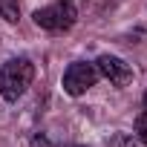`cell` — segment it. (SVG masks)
I'll list each match as a JSON object with an SVG mask.
<instances>
[{
	"instance_id": "6da1fadb",
	"label": "cell",
	"mask_w": 147,
	"mask_h": 147,
	"mask_svg": "<svg viewBox=\"0 0 147 147\" xmlns=\"http://www.w3.org/2000/svg\"><path fill=\"white\" fill-rule=\"evenodd\" d=\"M35 78V66L29 58H12L0 66V95L6 101H18Z\"/></svg>"
},
{
	"instance_id": "7a4b0ae2",
	"label": "cell",
	"mask_w": 147,
	"mask_h": 147,
	"mask_svg": "<svg viewBox=\"0 0 147 147\" xmlns=\"http://www.w3.org/2000/svg\"><path fill=\"white\" fill-rule=\"evenodd\" d=\"M32 18H35V23H38L40 29H46V32H66V29L75 26L78 9H75L72 0H58V3H52V6L38 9Z\"/></svg>"
},
{
	"instance_id": "3957f363",
	"label": "cell",
	"mask_w": 147,
	"mask_h": 147,
	"mask_svg": "<svg viewBox=\"0 0 147 147\" xmlns=\"http://www.w3.org/2000/svg\"><path fill=\"white\" fill-rule=\"evenodd\" d=\"M95 81H98V66L87 63V61H75V63H69L66 72H63V92L78 98L90 87H95Z\"/></svg>"
},
{
	"instance_id": "277c9868",
	"label": "cell",
	"mask_w": 147,
	"mask_h": 147,
	"mask_svg": "<svg viewBox=\"0 0 147 147\" xmlns=\"http://www.w3.org/2000/svg\"><path fill=\"white\" fill-rule=\"evenodd\" d=\"M95 66H98V75L110 78L115 87H127V84L133 81V69H130V63H124L118 55H101V58L95 61Z\"/></svg>"
},
{
	"instance_id": "5b68a950",
	"label": "cell",
	"mask_w": 147,
	"mask_h": 147,
	"mask_svg": "<svg viewBox=\"0 0 147 147\" xmlns=\"http://www.w3.org/2000/svg\"><path fill=\"white\" fill-rule=\"evenodd\" d=\"M0 18H3L6 23H18V20H20L18 0H0Z\"/></svg>"
},
{
	"instance_id": "8992f818",
	"label": "cell",
	"mask_w": 147,
	"mask_h": 147,
	"mask_svg": "<svg viewBox=\"0 0 147 147\" xmlns=\"http://www.w3.org/2000/svg\"><path fill=\"white\" fill-rule=\"evenodd\" d=\"M110 147H138V144H136L133 136H127V133H115V136L110 138Z\"/></svg>"
},
{
	"instance_id": "52a82bcc",
	"label": "cell",
	"mask_w": 147,
	"mask_h": 147,
	"mask_svg": "<svg viewBox=\"0 0 147 147\" xmlns=\"http://www.w3.org/2000/svg\"><path fill=\"white\" fill-rule=\"evenodd\" d=\"M136 136H138V141L147 144V113H141V115L136 118Z\"/></svg>"
},
{
	"instance_id": "ba28073f",
	"label": "cell",
	"mask_w": 147,
	"mask_h": 147,
	"mask_svg": "<svg viewBox=\"0 0 147 147\" xmlns=\"http://www.w3.org/2000/svg\"><path fill=\"white\" fill-rule=\"evenodd\" d=\"M144 110H147V92H144Z\"/></svg>"
},
{
	"instance_id": "9c48e42d",
	"label": "cell",
	"mask_w": 147,
	"mask_h": 147,
	"mask_svg": "<svg viewBox=\"0 0 147 147\" xmlns=\"http://www.w3.org/2000/svg\"><path fill=\"white\" fill-rule=\"evenodd\" d=\"M72 147H84V144H72Z\"/></svg>"
}]
</instances>
